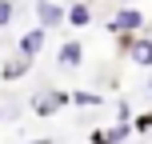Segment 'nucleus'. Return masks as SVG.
Wrapping results in <instances>:
<instances>
[{
    "mask_svg": "<svg viewBox=\"0 0 152 144\" xmlns=\"http://www.w3.org/2000/svg\"><path fill=\"white\" fill-rule=\"evenodd\" d=\"M68 104H72V92H64V88H48V92H40V96L32 100V112H40V116H56V112H64Z\"/></svg>",
    "mask_w": 152,
    "mask_h": 144,
    "instance_id": "f257e3e1",
    "label": "nucleus"
},
{
    "mask_svg": "<svg viewBox=\"0 0 152 144\" xmlns=\"http://www.w3.org/2000/svg\"><path fill=\"white\" fill-rule=\"evenodd\" d=\"M140 28H144V12L140 8H120L108 20V32H116V36H136Z\"/></svg>",
    "mask_w": 152,
    "mask_h": 144,
    "instance_id": "f03ea898",
    "label": "nucleus"
},
{
    "mask_svg": "<svg viewBox=\"0 0 152 144\" xmlns=\"http://www.w3.org/2000/svg\"><path fill=\"white\" fill-rule=\"evenodd\" d=\"M64 20H68V8H60L56 0H36V24H44V28H60Z\"/></svg>",
    "mask_w": 152,
    "mask_h": 144,
    "instance_id": "7ed1b4c3",
    "label": "nucleus"
},
{
    "mask_svg": "<svg viewBox=\"0 0 152 144\" xmlns=\"http://www.w3.org/2000/svg\"><path fill=\"white\" fill-rule=\"evenodd\" d=\"M44 40H48V28H44V24H36V28H28L20 40H16V52L36 60V56H40V48H44Z\"/></svg>",
    "mask_w": 152,
    "mask_h": 144,
    "instance_id": "20e7f679",
    "label": "nucleus"
},
{
    "mask_svg": "<svg viewBox=\"0 0 152 144\" xmlns=\"http://www.w3.org/2000/svg\"><path fill=\"white\" fill-rule=\"evenodd\" d=\"M124 52H128V60L132 64H140V68H152V36H132L128 40V48H124Z\"/></svg>",
    "mask_w": 152,
    "mask_h": 144,
    "instance_id": "39448f33",
    "label": "nucleus"
},
{
    "mask_svg": "<svg viewBox=\"0 0 152 144\" xmlns=\"http://www.w3.org/2000/svg\"><path fill=\"white\" fill-rule=\"evenodd\" d=\"M56 64H60V68H80L84 64V44L80 40H64L60 52H56Z\"/></svg>",
    "mask_w": 152,
    "mask_h": 144,
    "instance_id": "423d86ee",
    "label": "nucleus"
},
{
    "mask_svg": "<svg viewBox=\"0 0 152 144\" xmlns=\"http://www.w3.org/2000/svg\"><path fill=\"white\" fill-rule=\"evenodd\" d=\"M32 64H36V60H32V56H16V60H8V64H0V76H4V80H20V76L28 72Z\"/></svg>",
    "mask_w": 152,
    "mask_h": 144,
    "instance_id": "0eeeda50",
    "label": "nucleus"
},
{
    "mask_svg": "<svg viewBox=\"0 0 152 144\" xmlns=\"http://www.w3.org/2000/svg\"><path fill=\"white\" fill-rule=\"evenodd\" d=\"M68 24H72V28H88V24H92V8L84 4V0H76V4L68 8Z\"/></svg>",
    "mask_w": 152,
    "mask_h": 144,
    "instance_id": "6e6552de",
    "label": "nucleus"
},
{
    "mask_svg": "<svg viewBox=\"0 0 152 144\" xmlns=\"http://www.w3.org/2000/svg\"><path fill=\"white\" fill-rule=\"evenodd\" d=\"M72 104L76 108H100L104 96H100V92H72Z\"/></svg>",
    "mask_w": 152,
    "mask_h": 144,
    "instance_id": "1a4fd4ad",
    "label": "nucleus"
},
{
    "mask_svg": "<svg viewBox=\"0 0 152 144\" xmlns=\"http://www.w3.org/2000/svg\"><path fill=\"white\" fill-rule=\"evenodd\" d=\"M132 132H152V112H140V116H132Z\"/></svg>",
    "mask_w": 152,
    "mask_h": 144,
    "instance_id": "9d476101",
    "label": "nucleus"
},
{
    "mask_svg": "<svg viewBox=\"0 0 152 144\" xmlns=\"http://www.w3.org/2000/svg\"><path fill=\"white\" fill-rule=\"evenodd\" d=\"M12 12H16L12 0H0V28H8V24H12Z\"/></svg>",
    "mask_w": 152,
    "mask_h": 144,
    "instance_id": "9b49d317",
    "label": "nucleus"
},
{
    "mask_svg": "<svg viewBox=\"0 0 152 144\" xmlns=\"http://www.w3.org/2000/svg\"><path fill=\"white\" fill-rule=\"evenodd\" d=\"M116 116H120V120H132V108H128V104L120 100V104H116Z\"/></svg>",
    "mask_w": 152,
    "mask_h": 144,
    "instance_id": "f8f14e48",
    "label": "nucleus"
},
{
    "mask_svg": "<svg viewBox=\"0 0 152 144\" xmlns=\"http://www.w3.org/2000/svg\"><path fill=\"white\" fill-rule=\"evenodd\" d=\"M28 144H52V140H48V136H40V140H28Z\"/></svg>",
    "mask_w": 152,
    "mask_h": 144,
    "instance_id": "ddd939ff",
    "label": "nucleus"
},
{
    "mask_svg": "<svg viewBox=\"0 0 152 144\" xmlns=\"http://www.w3.org/2000/svg\"><path fill=\"white\" fill-rule=\"evenodd\" d=\"M148 92H152V76H148Z\"/></svg>",
    "mask_w": 152,
    "mask_h": 144,
    "instance_id": "4468645a",
    "label": "nucleus"
}]
</instances>
